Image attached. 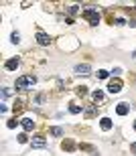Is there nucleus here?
Returning a JSON list of instances; mask_svg holds the SVG:
<instances>
[{
	"label": "nucleus",
	"mask_w": 136,
	"mask_h": 156,
	"mask_svg": "<svg viewBox=\"0 0 136 156\" xmlns=\"http://www.w3.org/2000/svg\"><path fill=\"white\" fill-rule=\"evenodd\" d=\"M37 83V77L35 75H23L16 79V89H30V87Z\"/></svg>",
	"instance_id": "f257e3e1"
},
{
	"label": "nucleus",
	"mask_w": 136,
	"mask_h": 156,
	"mask_svg": "<svg viewBox=\"0 0 136 156\" xmlns=\"http://www.w3.org/2000/svg\"><path fill=\"white\" fill-rule=\"evenodd\" d=\"M83 16L88 18L91 24H98V23H100V14H98V10H94V8H88V10L83 12Z\"/></svg>",
	"instance_id": "f03ea898"
},
{
	"label": "nucleus",
	"mask_w": 136,
	"mask_h": 156,
	"mask_svg": "<svg viewBox=\"0 0 136 156\" xmlns=\"http://www.w3.org/2000/svg\"><path fill=\"white\" fill-rule=\"evenodd\" d=\"M120 89H122V81H120V79H114L112 83L108 85V91H110V93H118Z\"/></svg>",
	"instance_id": "7ed1b4c3"
},
{
	"label": "nucleus",
	"mask_w": 136,
	"mask_h": 156,
	"mask_svg": "<svg viewBox=\"0 0 136 156\" xmlns=\"http://www.w3.org/2000/svg\"><path fill=\"white\" fill-rule=\"evenodd\" d=\"M37 43H39V45H43V47H47L49 43H51V39H49L45 33H37Z\"/></svg>",
	"instance_id": "20e7f679"
},
{
	"label": "nucleus",
	"mask_w": 136,
	"mask_h": 156,
	"mask_svg": "<svg viewBox=\"0 0 136 156\" xmlns=\"http://www.w3.org/2000/svg\"><path fill=\"white\" fill-rule=\"evenodd\" d=\"M30 144H33V148H43L45 146V138L43 136H35V138L30 140Z\"/></svg>",
	"instance_id": "39448f33"
},
{
	"label": "nucleus",
	"mask_w": 136,
	"mask_h": 156,
	"mask_svg": "<svg viewBox=\"0 0 136 156\" xmlns=\"http://www.w3.org/2000/svg\"><path fill=\"white\" fill-rule=\"evenodd\" d=\"M18 67V59L14 57V59H8V61H6V69L8 71H12V69H16Z\"/></svg>",
	"instance_id": "423d86ee"
},
{
	"label": "nucleus",
	"mask_w": 136,
	"mask_h": 156,
	"mask_svg": "<svg viewBox=\"0 0 136 156\" xmlns=\"http://www.w3.org/2000/svg\"><path fill=\"white\" fill-rule=\"evenodd\" d=\"M75 73H79V75H88L89 73V65H77Z\"/></svg>",
	"instance_id": "0eeeda50"
},
{
	"label": "nucleus",
	"mask_w": 136,
	"mask_h": 156,
	"mask_svg": "<svg viewBox=\"0 0 136 156\" xmlns=\"http://www.w3.org/2000/svg\"><path fill=\"white\" fill-rule=\"evenodd\" d=\"M100 126H102V130H110V128H112V120H110V118H102Z\"/></svg>",
	"instance_id": "6e6552de"
},
{
	"label": "nucleus",
	"mask_w": 136,
	"mask_h": 156,
	"mask_svg": "<svg viewBox=\"0 0 136 156\" xmlns=\"http://www.w3.org/2000/svg\"><path fill=\"white\" fill-rule=\"evenodd\" d=\"M33 126H35V122L30 120V118H23V128L24 130H33Z\"/></svg>",
	"instance_id": "1a4fd4ad"
},
{
	"label": "nucleus",
	"mask_w": 136,
	"mask_h": 156,
	"mask_svg": "<svg viewBox=\"0 0 136 156\" xmlns=\"http://www.w3.org/2000/svg\"><path fill=\"white\" fill-rule=\"evenodd\" d=\"M116 112H118L120 116H126V114H128V104H120L118 108H116Z\"/></svg>",
	"instance_id": "9d476101"
},
{
	"label": "nucleus",
	"mask_w": 136,
	"mask_h": 156,
	"mask_svg": "<svg viewBox=\"0 0 136 156\" xmlns=\"http://www.w3.org/2000/svg\"><path fill=\"white\" fill-rule=\"evenodd\" d=\"M51 134H53V136H61V134H63V128H59V126L51 128Z\"/></svg>",
	"instance_id": "9b49d317"
},
{
	"label": "nucleus",
	"mask_w": 136,
	"mask_h": 156,
	"mask_svg": "<svg viewBox=\"0 0 136 156\" xmlns=\"http://www.w3.org/2000/svg\"><path fill=\"white\" fill-rule=\"evenodd\" d=\"M91 98H94L95 101H100V99H104V91H100V89H98V91H94V95H91Z\"/></svg>",
	"instance_id": "f8f14e48"
},
{
	"label": "nucleus",
	"mask_w": 136,
	"mask_h": 156,
	"mask_svg": "<svg viewBox=\"0 0 136 156\" xmlns=\"http://www.w3.org/2000/svg\"><path fill=\"white\" fill-rule=\"evenodd\" d=\"M98 77H100V79H106V77H108V71H98Z\"/></svg>",
	"instance_id": "ddd939ff"
},
{
	"label": "nucleus",
	"mask_w": 136,
	"mask_h": 156,
	"mask_svg": "<svg viewBox=\"0 0 136 156\" xmlns=\"http://www.w3.org/2000/svg\"><path fill=\"white\" fill-rule=\"evenodd\" d=\"M18 142L24 144V142H27V134H20V136H18Z\"/></svg>",
	"instance_id": "4468645a"
},
{
	"label": "nucleus",
	"mask_w": 136,
	"mask_h": 156,
	"mask_svg": "<svg viewBox=\"0 0 136 156\" xmlns=\"http://www.w3.org/2000/svg\"><path fill=\"white\" fill-rule=\"evenodd\" d=\"M20 41V37H18V33H12V43H18Z\"/></svg>",
	"instance_id": "2eb2a0df"
},
{
	"label": "nucleus",
	"mask_w": 136,
	"mask_h": 156,
	"mask_svg": "<svg viewBox=\"0 0 136 156\" xmlns=\"http://www.w3.org/2000/svg\"><path fill=\"white\" fill-rule=\"evenodd\" d=\"M77 10H79V8H77V6L75 4H73V6H69V12H71V14H75V12Z\"/></svg>",
	"instance_id": "dca6fc26"
},
{
	"label": "nucleus",
	"mask_w": 136,
	"mask_h": 156,
	"mask_svg": "<svg viewBox=\"0 0 136 156\" xmlns=\"http://www.w3.org/2000/svg\"><path fill=\"white\" fill-rule=\"evenodd\" d=\"M69 112H71V114H77V112H79V108H77V105H71Z\"/></svg>",
	"instance_id": "f3484780"
},
{
	"label": "nucleus",
	"mask_w": 136,
	"mask_h": 156,
	"mask_svg": "<svg viewBox=\"0 0 136 156\" xmlns=\"http://www.w3.org/2000/svg\"><path fill=\"white\" fill-rule=\"evenodd\" d=\"M116 24H118V27H122V24H126V20H124V18H118V20H116Z\"/></svg>",
	"instance_id": "a211bd4d"
},
{
	"label": "nucleus",
	"mask_w": 136,
	"mask_h": 156,
	"mask_svg": "<svg viewBox=\"0 0 136 156\" xmlns=\"http://www.w3.org/2000/svg\"><path fill=\"white\" fill-rule=\"evenodd\" d=\"M130 148H132V150H136V144H132V146H130Z\"/></svg>",
	"instance_id": "6ab92c4d"
},
{
	"label": "nucleus",
	"mask_w": 136,
	"mask_h": 156,
	"mask_svg": "<svg viewBox=\"0 0 136 156\" xmlns=\"http://www.w3.org/2000/svg\"><path fill=\"white\" fill-rule=\"evenodd\" d=\"M134 130H136V122H134Z\"/></svg>",
	"instance_id": "aec40b11"
}]
</instances>
